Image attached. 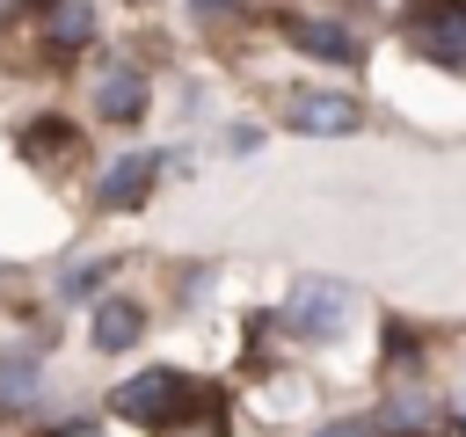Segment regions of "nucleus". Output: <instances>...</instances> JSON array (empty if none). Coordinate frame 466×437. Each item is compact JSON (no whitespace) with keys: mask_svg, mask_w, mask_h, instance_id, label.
Wrapping results in <instances>:
<instances>
[{"mask_svg":"<svg viewBox=\"0 0 466 437\" xmlns=\"http://www.w3.org/2000/svg\"><path fill=\"white\" fill-rule=\"evenodd\" d=\"M197 7H204V15H218V7H226V0H197Z\"/></svg>","mask_w":466,"mask_h":437,"instance_id":"obj_13","label":"nucleus"},{"mask_svg":"<svg viewBox=\"0 0 466 437\" xmlns=\"http://www.w3.org/2000/svg\"><path fill=\"white\" fill-rule=\"evenodd\" d=\"M284 36L313 58H357V36L342 22H320V15H284Z\"/></svg>","mask_w":466,"mask_h":437,"instance_id":"obj_6","label":"nucleus"},{"mask_svg":"<svg viewBox=\"0 0 466 437\" xmlns=\"http://www.w3.org/2000/svg\"><path fill=\"white\" fill-rule=\"evenodd\" d=\"M29 379H36V364L29 357H7V393H29Z\"/></svg>","mask_w":466,"mask_h":437,"instance_id":"obj_11","label":"nucleus"},{"mask_svg":"<svg viewBox=\"0 0 466 437\" xmlns=\"http://www.w3.org/2000/svg\"><path fill=\"white\" fill-rule=\"evenodd\" d=\"M146 335V313L131 306V299H102V313H95V342L102 350H131Z\"/></svg>","mask_w":466,"mask_h":437,"instance_id":"obj_8","label":"nucleus"},{"mask_svg":"<svg viewBox=\"0 0 466 437\" xmlns=\"http://www.w3.org/2000/svg\"><path fill=\"white\" fill-rule=\"evenodd\" d=\"M284 320H291L299 335H313V342L342 335V328H350V284H328V277H299V284H291V299H284Z\"/></svg>","mask_w":466,"mask_h":437,"instance_id":"obj_1","label":"nucleus"},{"mask_svg":"<svg viewBox=\"0 0 466 437\" xmlns=\"http://www.w3.org/2000/svg\"><path fill=\"white\" fill-rule=\"evenodd\" d=\"M160 175V153H131V160H116L109 175H102V189H95V204L102 211H124V204H138L146 197V182Z\"/></svg>","mask_w":466,"mask_h":437,"instance_id":"obj_5","label":"nucleus"},{"mask_svg":"<svg viewBox=\"0 0 466 437\" xmlns=\"http://www.w3.org/2000/svg\"><path fill=\"white\" fill-rule=\"evenodd\" d=\"M408 44L430 51L437 66H466V0H415Z\"/></svg>","mask_w":466,"mask_h":437,"instance_id":"obj_2","label":"nucleus"},{"mask_svg":"<svg viewBox=\"0 0 466 437\" xmlns=\"http://www.w3.org/2000/svg\"><path fill=\"white\" fill-rule=\"evenodd\" d=\"M313 437H364V422H328V430H313Z\"/></svg>","mask_w":466,"mask_h":437,"instance_id":"obj_12","label":"nucleus"},{"mask_svg":"<svg viewBox=\"0 0 466 437\" xmlns=\"http://www.w3.org/2000/svg\"><path fill=\"white\" fill-rule=\"evenodd\" d=\"M364 124V109L350 102V95H291V131H306V138H342V131H357Z\"/></svg>","mask_w":466,"mask_h":437,"instance_id":"obj_4","label":"nucleus"},{"mask_svg":"<svg viewBox=\"0 0 466 437\" xmlns=\"http://www.w3.org/2000/svg\"><path fill=\"white\" fill-rule=\"evenodd\" d=\"M182 393H189V386L160 364V371H138V379H124V386H116V415H124V422H167Z\"/></svg>","mask_w":466,"mask_h":437,"instance_id":"obj_3","label":"nucleus"},{"mask_svg":"<svg viewBox=\"0 0 466 437\" xmlns=\"http://www.w3.org/2000/svg\"><path fill=\"white\" fill-rule=\"evenodd\" d=\"M51 36H58V44H80V36H87V7H66V15L51 22Z\"/></svg>","mask_w":466,"mask_h":437,"instance_id":"obj_10","label":"nucleus"},{"mask_svg":"<svg viewBox=\"0 0 466 437\" xmlns=\"http://www.w3.org/2000/svg\"><path fill=\"white\" fill-rule=\"evenodd\" d=\"M379 437H437V401L430 393H393L379 415Z\"/></svg>","mask_w":466,"mask_h":437,"instance_id":"obj_7","label":"nucleus"},{"mask_svg":"<svg viewBox=\"0 0 466 437\" xmlns=\"http://www.w3.org/2000/svg\"><path fill=\"white\" fill-rule=\"evenodd\" d=\"M95 102H102V117H124V124H131V117L146 109V80H138L131 66H116V73L95 87Z\"/></svg>","mask_w":466,"mask_h":437,"instance_id":"obj_9","label":"nucleus"}]
</instances>
